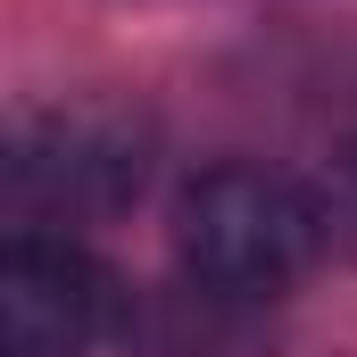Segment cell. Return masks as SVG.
Wrapping results in <instances>:
<instances>
[{
  "mask_svg": "<svg viewBox=\"0 0 357 357\" xmlns=\"http://www.w3.org/2000/svg\"><path fill=\"white\" fill-rule=\"evenodd\" d=\"M324 250L316 191L274 167H208L175 199V258L216 299H282Z\"/></svg>",
  "mask_w": 357,
  "mask_h": 357,
  "instance_id": "cell-1",
  "label": "cell"
},
{
  "mask_svg": "<svg viewBox=\"0 0 357 357\" xmlns=\"http://www.w3.org/2000/svg\"><path fill=\"white\" fill-rule=\"evenodd\" d=\"M316 216H324V250H349L357 258V133L333 150V167L316 183Z\"/></svg>",
  "mask_w": 357,
  "mask_h": 357,
  "instance_id": "cell-4",
  "label": "cell"
},
{
  "mask_svg": "<svg viewBox=\"0 0 357 357\" xmlns=\"http://www.w3.org/2000/svg\"><path fill=\"white\" fill-rule=\"evenodd\" d=\"M142 183H150V125L116 100L42 108L8 150V208H17L25 233L33 225L116 216Z\"/></svg>",
  "mask_w": 357,
  "mask_h": 357,
  "instance_id": "cell-2",
  "label": "cell"
},
{
  "mask_svg": "<svg viewBox=\"0 0 357 357\" xmlns=\"http://www.w3.org/2000/svg\"><path fill=\"white\" fill-rule=\"evenodd\" d=\"M116 274L67 233H17L0 250V357H84L116 333Z\"/></svg>",
  "mask_w": 357,
  "mask_h": 357,
  "instance_id": "cell-3",
  "label": "cell"
}]
</instances>
